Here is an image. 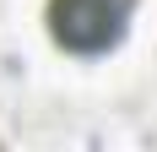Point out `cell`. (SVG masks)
Listing matches in <instances>:
<instances>
[{
  "mask_svg": "<svg viewBox=\"0 0 157 152\" xmlns=\"http://www.w3.org/2000/svg\"><path fill=\"white\" fill-rule=\"evenodd\" d=\"M44 22L65 54H103L125 38L130 0H49Z\"/></svg>",
  "mask_w": 157,
  "mask_h": 152,
  "instance_id": "6da1fadb",
  "label": "cell"
}]
</instances>
